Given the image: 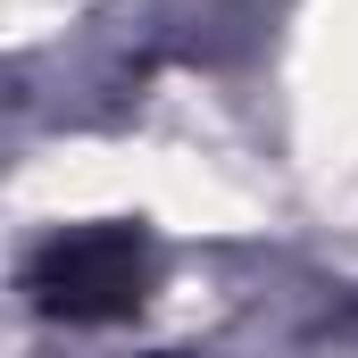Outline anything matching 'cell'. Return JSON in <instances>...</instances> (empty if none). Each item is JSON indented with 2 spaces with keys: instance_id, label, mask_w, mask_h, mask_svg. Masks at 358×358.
I'll return each mask as SVG.
<instances>
[{
  "instance_id": "cell-1",
  "label": "cell",
  "mask_w": 358,
  "mask_h": 358,
  "mask_svg": "<svg viewBox=\"0 0 358 358\" xmlns=\"http://www.w3.org/2000/svg\"><path fill=\"white\" fill-rule=\"evenodd\" d=\"M67 267V308H108V300H125L134 292V259H125V242H84V250H67L59 259Z\"/></svg>"
}]
</instances>
